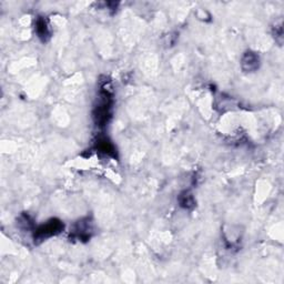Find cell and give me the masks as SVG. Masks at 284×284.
I'll return each instance as SVG.
<instances>
[{
    "instance_id": "cell-1",
    "label": "cell",
    "mask_w": 284,
    "mask_h": 284,
    "mask_svg": "<svg viewBox=\"0 0 284 284\" xmlns=\"http://www.w3.org/2000/svg\"><path fill=\"white\" fill-rule=\"evenodd\" d=\"M112 96L113 94L110 82L104 81L101 84L100 90H99L98 103L93 110V119L98 127H104L110 120L113 102Z\"/></svg>"
},
{
    "instance_id": "cell-2",
    "label": "cell",
    "mask_w": 284,
    "mask_h": 284,
    "mask_svg": "<svg viewBox=\"0 0 284 284\" xmlns=\"http://www.w3.org/2000/svg\"><path fill=\"white\" fill-rule=\"evenodd\" d=\"M63 230V223L58 219H50L34 231V243H40L51 237H56Z\"/></svg>"
},
{
    "instance_id": "cell-7",
    "label": "cell",
    "mask_w": 284,
    "mask_h": 284,
    "mask_svg": "<svg viewBox=\"0 0 284 284\" xmlns=\"http://www.w3.org/2000/svg\"><path fill=\"white\" fill-rule=\"evenodd\" d=\"M179 203H180V206L184 209H191L194 207V204H196L193 196L189 191H184L180 194V197H179Z\"/></svg>"
},
{
    "instance_id": "cell-5",
    "label": "cell",
    "mask_w": 284,
    "mask_h": 284,
    "mask_svg": "<svg viewBox=\"0 0 284 284\" xmlns=\"http://www.w3.org/2000/svg\"><path fill=\"white\" fill-rule=\"evenodd\" d=\"M36 32L41 41H47L50 38V28L46 19L43 17H38L36 20Z\"/></svg>"
},
{
    "instance_id": "cell-3",
    "label": "cell",
    "mask_w": 284,
    "mask_h": 284,
    "mask_svg": "<svg viewBox=\"0 0 284 284\" xmlns=\"http://www.w3.org/2000/svg\"><path fill=\"white\" fill-rule=\"evenodd\" d=\"M92 232V222L90 221V219L86 218L81 219L80 221H78L74 224L71 234L73 239H77L79 241H88L91 238Z\"/></svg>"
},
{
    "instance_id": "cell-4",
    "label": "cell",
    "mask_w": 284,
    "mask_h": 284,
    "mask_svg": "<svg viewBox=\"0 0 284 284\" xmlns=\"http://www.w3.org/2000/svg\"><path fill=\"white\" fill-rule=\"evenodd\" d=\"M259 64H260V59H259V56L256 52L247 51L243 54L242 60H241V66L244 71H247V72L256 71L259 68Z\"/></svg>"
},
{
    "instance_id": "cell-6",
    "label": "cell",
    "mask_w": 284,
    "mask_h": 284,
    "mask_svg": "<svg viewBox=\"0 0 284 284\" xmlns=\"http://www.w3.org/2000/svg\"><path fill=\"white\" fill-rule=\"evenodd\" d=\"M96 149L106 156L116 157V148L107 138H99L96 142Z\"/></svg>"
}]
</instances>
